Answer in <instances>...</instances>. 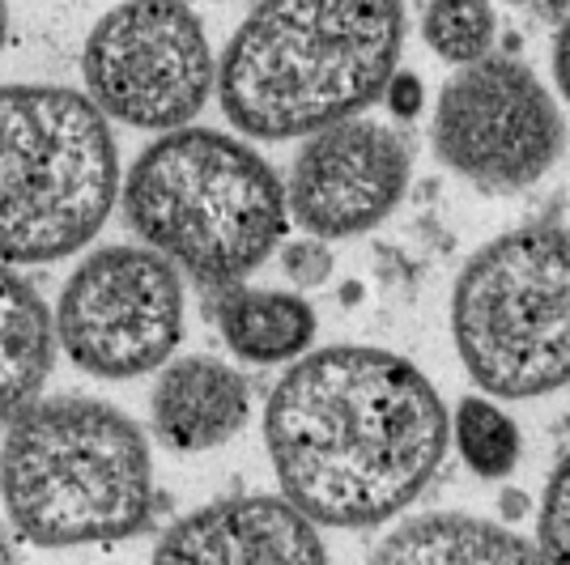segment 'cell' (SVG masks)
Masks as SVG:
<instances>
[{
  "label": "cell",
  "mask_w": 570,
  "mask_h": 565,
  "mask_svg": "<svg viewBox=\"0 0 570 565\" xmlns=\"http://www.w3.org/2000/svg\"><path fill=\"white\" fill-rule=\"evenodd\" d=\"M277 251H282L277 259H282L285 281L294 285V289H315V285H324L333 277L336 259L324 238H294V242H282Z\"/></svg>",
  "instance_id": "d6986e66"
},
{
  "label": "cell",
  "mask_w": 570,
  "mask_h": 565,
  "mask_svg": "<svg viewBox=\"0 0 570 565\" xmlns=\"http://www.w3.org/2000/svg\"><path fill=\"white\" fill-rule=\"evenodd\" d=\"M264 443L282 494L320 527H380L443 468L452 413L409 357L375 345L307 349L285 366Z\"/></svg>",
  "instance_id": "6da1fadb"
},
{
  "label": "cell",
  "mask_w": 570,
  "mask_h": 565,
  "mask_svg": "<svg viewBox=\"0 0 570 565\" xmlns=\"http://www.w3.org/2000/svg\"><path fill=\"white\" fill-rule=\"evenodd\" d=\"M401 48V0H256L217 60V102L252 141L311 137L375 107Z\"/></svg>",
  "instance_id": "7a4b0ae2"
},
{
  "label": "cell",
  "mask_w": 570,
  "mask_h": 565,
  "mask_svg": "<svg viewBox=\"0 0 570 565\" xmlns=\"http://www.w3.org/2000/svg\"><path fill=\"white\" fill-rule=\"evenodd\" d=\"M56 315L43 294L18 272V264L0 259V429L39 400L56 366Z\"/></svg>",
  "instance_id": "5bb4252c"
},
{
  "label": "cell",
  "mask_w": 570,
  "mask_h": 565,
  "mask_svg": "<svg viewBox=\"0 0 570 565\" xmlns=\"http://www.w3.org/2000/svg\"><path fill=\"white\" fill-rule=\"evenodd\" d=\"M541 548L528 544L507 523L464 515V511H430V515L404 518L392 527L371 562H404V565H494V562H537Z\"/></svg>",
  "instance_id": "9a60e30c"
},
{
  "label": "cell",
  "mask_w": 570,
  "mask_h": 565,
  "mask_svg": "<svg viewBox=\"0 0 570 565\" xmlns=\"http://www.w3.org/2000/svg\"><path fill=\"white\" fill-rule=\"evenodd\" d=\"M132 235L196 285L243 281L282 247L289 205L277 170L217 128H170L124 179Z\"/></svg>",
  "instance_id": "277c9868"
},
{
  "label": "cell",
  "mask_w": 570,
  "mask_h": 565,
  "mask_svg": "<svg viewBox=\"0 0 570 565\" xmlns=\"http://www.w3.org/2000/svg\"><path fill=\"white\" fill-rule=\"evenodd\" d=\"M452 438L455 447H460V459L476 476H485V480L511 476L523 455L520 425L511 422L494 400H485V396H464L460 400L452 422Z\"/></svg>",
  "instance_id": "2e32d148"
},
{
  "label": "cell",
  "mask_w": 570,
  "mask_h": 565,
  "mask_svg": "<svg viewBox=\"0 0 570 565\" xmlns=\"http://www.w3.org/2000/svg\"><path fill=\"white\" fill-rule=\"evenodd\" d=\"M4 30H9V13H4V0H0V48H4Z\"/></svg>",
  "instance_id": "7402d4cb"
},
{
  "label": "cell",
  "mask_w": 570,
  "mask_h": 565,
  "mask_svg": "<svg viewBox=\"0 0 570 565\" xmlns=\"http://www.w3.org/2000/svg\"><path fill=\"white\" fill-rule=\"evenodd\" d=\"M499 18L490 0H430L422 13V39L426 48L448 65H473L494 51Z\"/></svg>",
  "instance_id": "e0dca14e"
},
{
  "label": "cell",
  "mask_w": 570,
  "mask_h": 565,
  "mask_svg": "<svg viewBox=\"0 0 570 565\" xmlns=\"http://www.w3.org/2000/svg\"><path fill=\"white\" fill-rule=\"evenodd\" d=\"M81 81L107 119L170 132L205 111L217 60L205 22L184 0H124L90 30Z\"/></svg>",
  "instance_id": "52a82bcc"
},
{
  "label": "cell",
  "mask_w": 570,
  "mask_h": 565,
  "mask_svg": "<svg viewBox=\"0 0 570 565\" xmlns=\"http://www.w3.org/2000/svg\"><path fill=\"white\" fill-rule=\"evenodd\" d=\"M119 145L98 102L69 86H0V259L51 264L107 226Z\"/></svg>",
  "instance_id": "5b68a950"
},
{
  "label": "cell",
  "mask_w": 570,
  "mask_h": 565,
  "mask_svg": "<svg viewBox=\"0 0 570 565\" xmlns=\"http://www.w3.org/2000/svg\"><path fill=\"white\" fill-rule=\"evenodd\" d=\"M537 548H541V557L570 562V450L546 480L541 515H537Z\"/></svg>",
  "instance_id": "ac0fdd59"
},
{
  "label": "cell",
  "mask_w": 570,
  "mask_h": 565,
  "mask_svg": "<svg viewBox=\"0 0 570 565\" xmlns=\"http://www.w3.org/2000/svg\"><path fill=\"white\" fill-rule=\"evenodd\" d=\"M56 336L86 375H149L184 340V272L145 242L98 247L60 289Z\"/></svg>",
  "instance_id": "ba28073f"
},
{
  "label": "cell",
  "mask_w": 570,
  "mask_h": 565,
  "mask_svg": "<svg viewBox=\"0 0 570 565\" xmlns=\"http://www.w3.org/2000/svg\"><path fill=\"white\" fill-rule=\"evenodd\" d=\"M452 340L485 396L537 400L570 383V230L520 226L455 277Z\"/></svg>",
  "instance_id": "8992f818"
},
{
  "label": "cell",
  "mask_w": 570,
  "mask_h": 565,
  "mask_svg": "<svg viewBox=\"0 0 570 565\" xmlns=\"http://www.w3.org/2000/svg\"><path fill=\"white\" fill-rule=\"evenodd\" d=\"M409 145L396 128L366 116L303 137L285 179L289 217L324 238H354L392 217L409 188Z\"/></svg>",
  "instance_id": "30bf717a"
},
{
  "label": "cell",
  "mask_w": 570,
  "mask_h": 565,
  "mask_svg": "<svg viewBox=\"0 0 570 565\" xmlns=\"http://www.w3.org/2000/svg\"><path fill=\"white\" fill-rule=\"evenodd\" d=\"M252 417V391L235 366L217 357L170 361L149 396V429L175 455L217 450Z\"/></svg>",
  "instance_id": "7c38bea8"
},
{
  "label": "cell",
  "mask_w": 570,
  "mask_h": 565,
  "mask_svg": "<svg viewBox=\"0 0 570 565\" xmlns=\"http://www.w3.org/2000/svg\"><path fill=\"white\" fill-rule=\"evenodd\" d=\"M158 562H324L320 523L289 497H222L184 515L154 544Z\"/></svg>",
  "instance_id": "8fae6325"
},
{
  "label": "cell",
  "mask_w": 570,
  "mask_h": 565,
  "mask_svg": "<svg viewBox=\"0 0 570 565\" xmlns=\"http://www.w3.org/2000/svg\"><path fill=\"white\" fill-rule=\"evenodd\" d=\"M209 319L230 354L252 366H285L303 357L315 340V307L303 294L252 289L243 281L209 285Z\"/></svg>",
  "instance_id": "4fadbf2b"
},
{
  "label": "cell",
  "mask_w": 570,
  "mask_h": 565,
  "mask_svg": "<svg viewBox=\"0 0 570 565\" xmlns=\"http://www.w3.org/2000/svg\"><path fill=\"white\" fill-rule=\"evenodd\" d=\"M567 149V123L541 77L515 56H485L455 72L434 107V153L481 191L546 179Z\"/></svg>",
  "instance_id": "9c48e42d"
},
{
  "label": "cell",
  "mask_w": 570,
  "mask_h": 565,
  "mask_svg": "<svg viewBox=\"0 0 570 565\" xmlns=\"http://www.w3.org/2000/svg\"><path fill=\"white\" fill-rule=\"evenodd\" d=\"M553 81H558V95L570 102V13L558 26V39H553Z\"/></svg>",
  "instance_id": "ffe728a7"
},
{
  "label": "cell",
  "mask_w": 570,
  "mask_h": 565,
  "mask_svg": "<svg viewBox=\"0 0 570 565\" xmlns=\"http://www.w3.org/2000/svg\"><path fill=\"white\" fill-rule=\"evenodd\" d=\"M0 497L9 527L30 544L128 541L154 515L149 443L141 425L107 400H35L4 425Z\"/></svg>",
  "instance_id": "3957f363"
},
{
  "label": "cell",
  "mask_w": 570,
  "mask_h": 565,
  "mask_svg": "<svg viewBox=\"0 0 570 565\" xmlns=\"http://www.w3.org/2000/svg\"><path fill=\"white\" fill-rule=\"evenodd\" d=\"M13 557H18V544L9 541V532L0 527V562H13Z\"/></svg>",
  "instance_id": "44dd1931"
}]
</instances>
